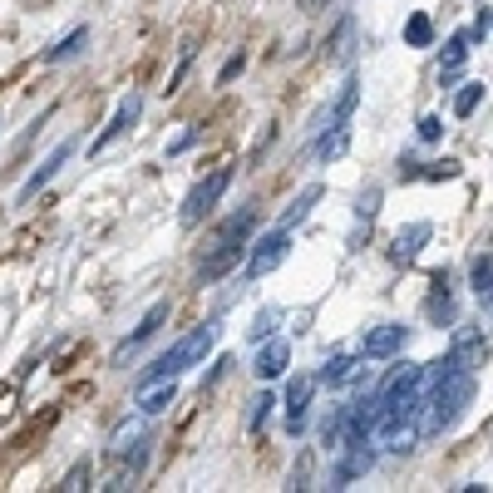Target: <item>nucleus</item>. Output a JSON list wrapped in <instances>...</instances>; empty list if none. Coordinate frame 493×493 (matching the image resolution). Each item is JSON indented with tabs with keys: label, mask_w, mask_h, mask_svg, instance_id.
Segmentation results:
<instances>
[{
	"label": "nucleus",
	"mask_w": 493,
	"mask_h": 493,
	"mask_svg": "<svg viewBox=\"0 0 493 493\" xmlns=\"http://www.w3.org/2000/svg\"><path fill=\"white\" fill-rule=\"evenodd\" d=\"M217 335H222V326H217V321H207V326H198V331H188L182 341H173L168 351H163V355L149 365V370H143L139 380H158V376H173V380H178L182 370H193V365L203 360L207 351H213Z\"/></svg>",
	"instance_id": "1"
},
{
	"label": "nucleus",
	"mask_w": 493,
	"mask_h": 493,
	"mask_svg": "<svg viewBox=\"0 0 493 493\" xmlns=\"http://www.w3.org/2000/svg\"><path fill=\"white\" fill-rule=\"evenodd\" d=\"M227 188H232V168H213L207 178H198L193 193L182 198V227H198L203 217H213V207L222 203Z\"/></svg>",
	"instance_id": "2"
},
{
	"label": "nucleus",
	"mask_w": 493,
	"mask_h": 493,
	"mask_svg": "<svg viewBox=\"0 0 493 493\" xmlns=\"http://www.w3.org/2000/svg\"><path fill=\"white\" fill-rule=\"evenodd\" d=\"M287 252H291V232H287V227L262 232L257 242L246 246V277H267V271H277L281 262H287Z\"/></svg>",
	"instance_id": "3"
},
{
	"label": "nucleus",
	"mask_w": 493,
	"mask_h": 493,
	"mask_svg": "<svg viewBox=\"0 0 493 493\" xmlns=\"http://www.w3.org/2000/svg\"><path fill=\"white\" fill-rule=\"evenodd\" d=\"M424 316H429V326H454L459 306H454V277H449V271H434V277H429Z\"/></svg>",
	"instance_id": "4"
},
{
	"label": "nucleus",
	"mask_w": 493,
	"mask_h": 493,
	"mask_svg": "<svg viewBox=\"0 0 493 493\" xmlns=\"http://www.w3.org/2000/svg\"><path fill=\"white\" fill-rule=\"evenodd\" d=\"M139 114H143V94H129V99H118V109H114V118L104 124V133H99L94 143H89V153H104L114 139H124V133L139 124Z\"/></svg>",
	"instance_id": "5"
},
{
	"label": "nucleus",
	"mask_w": 493,
	"mask_h": 493,
	"mask_svg": "<svg viewBox=\"0 0 493 493\" xmlns=\"http://www.w3.org/2000/svg\"><path fill=\"white\" fill-rule=\"evenodd\" d=\"M311 376H291L287 380V395H281V409H287V434H301L306 429V405H311Z\"/></svg>",
	"instance_id": "6"
},
{
	"label": "nucleus",
	"mask_w": 493,
	"mask_h": 493,
	"mask_svg": "<svg viewBox=\"0 0 493 493\" xmlns=\"http://www.w3.org/2000/svg\"><path fill=\"white\" fill-rule=\"evenodd\" d=\"M405 326H395V321H390V326H376V331H365L360 335V355H365V360H390V355H395V351H405Z\"/></svg>",
	"instance_id": "7"
},
{
	"label": "nucleus",
	"mask_w": 493,
	"mask_h": 493,
	"mask_svg": "<svg viewBox=\"0 0 493 493\" xmlns=\"http://www.w3.org/2000/svg\"><path fill=\"white\" fill-rule=\"evenodd\" d=\"M75 149H79V143H75V139H65V143H54V149H50V158H40V168H35V173H30V178H25V188H20V203H30V198H35V193H40L44 182H50V178H54V173H60V168H65V163H69V153H75Z\"/></svg>",
	"instance_id": "8"
},
{
	"label": "nucleus",
	"mask_w": 493,
	"mask_h": 493,
	"mask_svg": "<svg viewBox=\"0 0 493 493\" xmlns=\"http://www.w3.org/2000/svg\"><path fill=\"white\" fill-rule=\"evenodd\" d=\"M291 365V345L281 341V335H267L257 351V360H252V370H257V380H281Z\"/></svg>",
	"instance_id": "9"
},
{
	"label": "nucleus",
	"mask_w": 493,
	"mask_h": 493,
	"mask_svg": "<svg viewBox=\"0 0 493 493\" xmlns=\"http://www.w3.org/2000/svg\"><path fill=\"white\" fill-rule=\"evenodd\" d=\"M237 262H246V242H217V252L203 257V267H198V281H203V287L207 281H222Z\"/></svg>",
	"instance_id": "10"
},
{
	"label": "nucleus",
	"mask_w": 493,
	"mask_h": 493,
	"mask_svg": "<svg viewBox=\"0 0 493 493\" xmlns=\"http://www.w3.org/2000/svg\"><path fill=\"white\" fill-rule=\"evenodd\" d=\"M429 237H434V227H429V222H409V227H400L395 242H390V262H395V267H409V262L419 257V246H424Z\"/></svg>",
	"instance_id": "11"
},
{
	"label": "nucleus",
	"mask_w": 493,
	"mask_h": 493,
	"mask_svg": "<svg viewBox=\"0 0 493 493\" xmlns=\"http://www.w3.org/2000/svg\"><path fill=\"white\" fill-rule=\"evenodd\" d=\"M173 400H178V385H173V376L139 380V409H143V415H163Z\"/></svg>",
	"instance_id": "12"
},
{
	"label": "nucleus",
	"mask_w": 493,
	"mask_h": 493,
	"mask_svg": "<svg viewBox=\"0 0 493 493\" xmlns=\"http://www.w3.org/2000/svg\"><path fill=\"white\" fill-rule=\"evenodd\" d=\"M168 311H173L168 301H153V306H149V316H143V321H139V326H133V331H129V341L118 345V355H129V351H139L143 341H153V335L163 331V321H168Z\"/></svg>",
	"instance_id": "13"
},
{
	"label": "nucleus",
	"mask_w": 493,
	"mask_h": 493,
	"mask_svg": "<svg viewBox=\"0 0 493 493\" xmlns=\"http://www.w3.org/2000/svg\"><path fill=\"white\" fill-rule=\"evenodd\" d=\"M321 198H326V188H321V182H306V188H301V193L291 198V207L281 213V222H277V227H287V232H291V227H301L306 217H311V207L321 203Z\"/></svg>",
	"instance_id": "14"
},
{
	"label": "nucleus",
	"mask_w": 493,
	"mask_h": 493,
	"mask_svg": "<svg viewBox=\"0 0 493 493\" xmlns=\"http://www.w3.org/2000/svg\"><path fill=\"white\" fill-rule=\"evenodd\" d=\"M360 365H365V355H335V360H326L321 365V385L326 390H341V385H351L355 376H360Z\"/></svg>",
	"instance_id": "15"
},
{
	"label": "nucleus",
	"mask_w": 493,
	"mask_h": 493,
	"mask_svg": "<svg viewBox=\"0 0 493 493\" xmlns=\"http://www.w3.org/2000/svg\"><path fill=\"white\" fill-rule=\"evenodd\" d=\"M454 360H459L464 370L473 376V370L489 360V341H483L479 331H459V335H454Z\"/></svg>",
	"instance_id": "16"
},
{
	"label": "nucleus",
	"mask_w": 493,
	"mask_h": 493,
	"mask_svg": "<svg viewBox=\"0 0 493 493\" xmlns=\"http://www.w3.org/2000/svg\"><path fill=\"white\" fill-rule=\"evenodd\" d=\"M252 232H257V207H237L232 217L217 222V242H246Z\"/></svg>",
	"instance_id": "17"
},
{
	"label": "nucleus",
	"mask_w": 493,
	"mask_h": 493,
	"mask_svg": "<svg viewBox=\"0 0 493 493\" xmlns=\"http://www.w3.org/2000/svg\"><path fill=\"white\" fill-rule=\"evenodd\" d=\"M85 44H89V25H75V30H69L60 44H50V50H44V65H65V60H75Z\"/></svg>",
	"instance_id": "18"
},
{
	"label": "nucleus",
	"mask_w": 493,
	"mask_h": 493,
	"mask_svg": "<svg viewBox=\"0 0 493 493\" xmlns=\"http://www.w3.org/2000/svg\"><path fill=\"white\" fill-rule=\"evenodd\" d=\"M469 287H473V296H479V301L493 296V252H473V262H469Z\"/></svg>",
	"instance_id": "19"
},
{
	"label": "nucleus",
	"mask_w": 493,
	"mask_h": 493,
	"mask_svg": "<svg viewBox=\"0 0 493 493\" xmlns=\"http://www.w3.org/2000/svg\"><path fill=\"white\" fill-rule=\"evenodd\" d=\"M345 149H351V129H345V124H326V133L316 139V158L331 163V158H341Z\"/></svg>",
	"instance_id": "20"
},
{
	"label": "nucleus",
	"mask_w": 493,
	"mask_h": 493,
	"mask_svg": "<svg viewBox=\"0 0 493 493\" xmlns=\"http://www.w3.org/2000/svg\"><path fill=\"white\" fill-rule=\"evenodd\" d=\"M469 30H459V35H449V44H444V60H440V69H444V79H454L464 69V60H469Z\"/></svg>",
	"instance_id": "21"
},
{
	"label": "nucleus",
	"mask_w": 493,
	"mask_h": 493,
	"mask_svg": "<svg viewBox=\"0 0 493 493\" xmlns=\"http://www.w3.org/2000/svg\"><path fill=\"white\" fill-rule=\"evenodd\" d=\"M271 409H277V400H271L267 390H262V395H252V405H246V429H252V434H262V429H267V419H271Z\"/></svg>",
	"instance_id": "22"
},
{
	"label": "nucleus",
	"mask_w": 493,
	"mask_h": 493,
	"mask_svg": "<svg viewBox=\"0 0 493 493\" xmlns=\"http://www.w3.org/2000/svg\"><path fill=\"white\" fill-rule=\"evenodd\" d=\"M351 35H355V20L345 15V20L335 25V35L326 40V60H341V65H345V60H351V50H345V44H351Z\"/></svg>",
	"instance_id": "23"
},
{
	"label": "nucleus",
	"mask_w": 493,
	"mask_h": 493,
	"mask_svg": "<svg viewBox=\"0 0 493 493\" xmlns=\"http://www.w3.org/2000/svg\"><path fill=\"white\" fill-rule=\"evenodd\" d=\"M429 40H434V20H429V15H409L405 20V44L409 50H424Z\"/></svg>",
	"instance_id": "24"
},
{
	"label": "nucleus",
	"mask_w": 493,
	"mask_h": 493,
	"mask_svg": "<svg viewBox=\"0 0 493 493\" xmlns=\"http://www.w3.org/2000/svg\"><path fill=\"white\" fill-rule=\"evenodd\" d=\"M479 104H483V85H479V79H473V85H464L459 94H454V114H459V118H469Z\"/></svg>",
	"instance_id": "25"
},
{
	"label": "nucleus",
	"mask_w": 493,
	"mask_h": 493,
	"mask_svg": "<svg viewBox=\"0 0 493 493\" xmlns=\"http://www.w3.org/2000/svg\"><path fill=\"white\" fill-rule=\"evenodd\" d=\"M89 473H94V464H89V459H79V464H75V469H69V473H65V479L54 483V489H60V493H75V489H89V483H85V479H89Z\"/></svg>",
	"instance_id": "26"
},
{
	"label": "nucleus",
	"mask_w": 493,
	"mask_h": 493,
	"mask_svg": "<svg viewBox=\"0 0 493 493\" xmlns=\"http://www.w3.org/2000/svg\"><path fill=\"white\" fill-rule=\"evenodd\" d=\"M277 326H281V311H277V306H267V311L252 321V331H246V335H252V341H267V335H277Z\"/></svg>",
	"instance_id": "27"
},
{
	"label": "nucleus",
	"mask_w": 493,
	"mask_h": 493,
	"mask_svg": "<svg viewBox=\"0 0 493 493\" xmlns=\"http://www.w3.org/2000/svg\"><path fill=\"white\" fill-rule=\"evenodd\" d=\"M419 178H429V182H449V178H459V163H454V158H444V163H419Z\"/></svg>",
	"instance_id": "28"
},
{
	"label": "nucleus",
	"mask_w": 493,
	"mask_h": 493,
	"mask_svg": "<svg viewBox=\"0 0 493 493\" xmlns=\"http://www.w3.org/2000/svg\"><path fill=\"white\" fill-rule=\"evenodd\" d=\"M139 444H143V429H118L114 444H109V454H114V459H124V454L139 449Z\"/></svg>",
	"instance_id": "29"
},
{
	"label": "nucleus",
	"mask_w": 493,
	"mask_h": 493,
	"mask_svg": "<svg viewBox=\"0 0 493 493\" xmlns=\"http://www.w3.org/2000/svg\"><path fill=\"white\" fill-rule=\"evenodd\" d=\"M376 213H380V188H365L360 203H355V222L370 227V217H376Z\"/></svg>",
	"instance_id": "30"
},
{
	"label": "nucleus",
	"mask_w": 493,
	"mask_h": 493,
	"mask_svg": "<svg viewBox=\"0 0 493 493\" xmlns=\"http://www.w3.org/2000/svg\"><path fill=\"white\" fill-rule=\"evenodd\" d=\"M419 139H424V143H440V139H444V118H440V114H424V118H419Z\"/></svg>",
	"instance_id": "31"
},
{
	"label": "nucleus",
	"mask_w": 493,
	"mask_h": 493,
	"mask_svg": "<svg viewBox=\"0 0 493 493\" xmlns=\"http://www.w3.org/2000/svg\"><path fill=\"white\" fill-rule=\"evenodd\" d=\"M242 69H246V50H237V54H232V60H227V65H222V69H217V85H232V79H237V75H242Z\"/></svg>",
	"instance_id": "32"
},
{
	"label": "nucleus",
	"mask_w": 493,
	"mask_h": 493,
	"mask_svg": "<svg viewBox=\"0 0 493 493\" xmlns=\"http://www.w3.org/2000/svg\"><path fill=\"white\" fill-rule=\"evenodd\" d=\"M306 479H311V454H301V459H296V469H291V483H287V489H311Z\"/></svg>",
	"instance_id": "33"
},
{
	"label": "nucleus",
	"mask_w": 493,
	"mask_h": 493,
	"mask_svg": "<svg viewBox=\"0 0 493 493\" xmlns=\"http://www.w3.org/2000/svg\"><path fill=\"white\" fill-rule=\"evenodd\" d=\"M198 139H203V129H188V133H182L178 143H168V158H178V153H188V149H193Z\"/></svg>",
	"instance_id": "34"
},
{
	"label": "nucleus",
	"mask_w": 493,
	"mask_h": 493,
	"mask_svg": "<svg viewBox=\"0 0 493 493\" xmlns=\"http://www.w3.org/2000/svg\"><path fill=\"white\" fill-rule=\"evenodd\" d=\"M326 5H331V0H301V11H306V15H316V11H326Z\"/></svg>",
	"instance_id": "35"
}]
</instances>
